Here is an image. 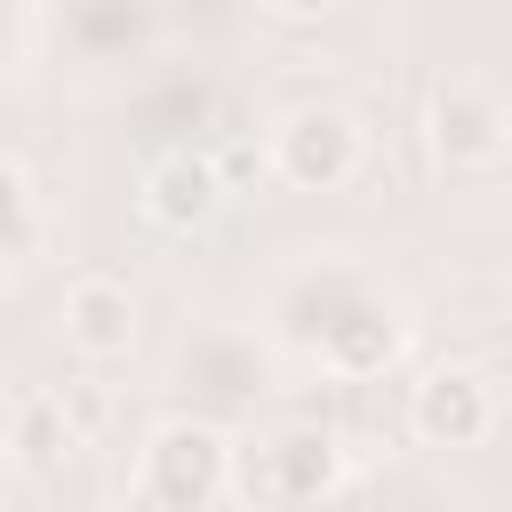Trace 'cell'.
Masks as SVG:
<instances>
[{"label":"cell","mask_w":512,"mask_h":512,"mask_svg":"<svg viewBox=\"0 0 512 512\" xmlns=\"http://www.w3.org/2000/svg\"><path fill=\"white\" fill-rule=\"evenodd\" d=\"M264 344L288 352L296 368H320L328 384H376L384 368L408 360L416 312L384 288L376 264L344 248H304L264 304Z\"/></svg>","instance_id":"6da1fadb"},{"label":"cell","mask_w":512,"mask_h":512,"mask_svg":"<svg viewBox=\"0 0 512 512\" xmlns=\"http://www.w3.org/2000/svg\"><path fill=\"white\" fill-rule=\"evenodd\" d=\"M344 488H360V456L336 424H272L264 440H232V504H320Z\"/></svg>","instance_id":"7a4b0ae2"},{"label":"cell","mask_w":512,"mask_h":512,"mask_svg":"<svg viewBox=\"0 0 512 512\" xmlns=\"http://www.w3.org/2000/svg\"><path fill=\"white\" fill-rule=\"evenodd\" d=\"M128 504H152V512L232 504V432L216 416H160L136 448Z\"/></svg>","instance_id":"3957f363"},{"label":"cell","mask_w":512,"mask_h":512,"mask_svg":"<svg viewBox=\"0 0 512 512\" xmlns=\"http://www.w3.org/2000/svg\"><path fill=\"white\" fill-rule=\"evenodd\" d=\"M368 168V128L352 104L336 96H304L288 112H272L264 128V176L288 192H344Z\"/></svg>","instance_id":"277c9868"},{"label":"cell","mask_w":512,"mask_h":512,"mask_svg":"<svg viewBox=\"0 0 512 512\" xmlns=\"http://www.w3.org/2000/svg\"><path fill=\"white\" fill-rule=\"evenodd\" d=\"M424 144L448 176H496L504 152H512V104L496 80L480 72H448L432 96H424Z\"/></svg>","instance_id":"5b68a950"},{"label":"cell","mask_w":512,"mask_h":512,"mask_svg":"<svg viewBox=\"0 0 512 512\" xmlns=\"http://www.w3.org/2000/svg\"><path fill=\"white\" fill-rule=\"evenodd\" d=\"M496 416H504L496 376L472 368V360H440V368H424L408 384V440L416 448H448V456L456 448H488Z\"/></svg>","instance_id":"8992f818"},{"label":"cell","mask_w":512,"mask_h":512,"mask_svg":"<svg viewBox=\"0 0 512 512\" xmlns=\"http://www.w3.org/2000/svg\"><path fill=\"white\" fill-rule=\"evenodd\" d=\"M48 24L80 72H136L160 56V8L152 0H56Z\"/></svg>","instance_id":"52a82bcc"},{"label":"cell","mask_w":512,"mask_h":512,"mask_svg":"<svg viewBox=\"0 0 512 512\" xmlns=\"http://www.w3.org/2000/svg\"><path fill=\"white\" fill-rule=\"evenodd\" d=\"M224 176H216V160H208V144H160L152 160H144V176H136V208H144V224H160V232H208L216 216H224Z\"/></svg>","instance_id":"ba28073f"},{"label":"cell","mask_w":512,"mask_h":512,"mask_svg":"<svg viewBox=\"0 0 512 512\" xmlns=\"http://www.w3.org/2000/svg\"><path fill=\"white\" fill-rule=\"evenodd\" d=\"M56 328H64V352H72V360L112 368V360L136 352V288L112 280V272H80V280H64Z\"/></svg>","instance_id":"9c48e42d"},{"label":"cell","mask_w":512,"mask_h":512,"mask_svg":"<svg viewBox=\"0 0 512 512\" xmlns=\"http://www.w3.org/2000/svg\"><path fill=\"white\" fill-rule=\"evenodd\" d=\"M80 448H88V440H80V424L64 416L56 392H24V400H8V416H0V456H8L24 480L64 472Z\"/></svg>","instance_id":"30bf717a"},{"label":"cell","mask_w":512,"mask_h":512,"mask_svg":"<svg viewBox=\"0 0 512 512\" xmlns=\"http://www.w3.org/2000/svg\"><path fill=\"white\" fill-rule=\"evenodd\" d=\"M32 248H40V192H32L24 160L0 152V272H8L16 256H32Z\"/></svg>","instance_id":"8fae6325"},{"label":"cell","mask_w":512,"mask_h":512,"mask_svg":"<svg viewBox=\"0 0 512 512\" xmlns=\"http://www.w3.org/2000/svg\"><path fill=\"white\" fill-rule=\"evenodd\" d=\"M56 400H64V416L80 424V440H96V432H104V416H112V392H96V384H64Z\"/></svg>","instance_id":"7c38bea8"},{"label":"cell","mask_w":512,"mask_h":512,"mask_svg":"<svg viewBox=\"0 0 512 512\" xmlns=\"http://www.w3.org/2000/svg\"><path fill=\"white\" fill-rule=\"evenodd\" d=\"M32 40V0H0V64H16Z\"/></svg>","instance_id":"4fadbf2b"},{"label":"cell","mask_w":512,"mask_h":512,"mask_svg":"<svg viewBox=\"0 0 512 512\" xmlns=\"http://www.w3.org/2000/svg\"><path fill=\"white\" fill-rule=\"evenodd\" d=\"M264 8H272L280 24H320V16L336 8V0H264Z\"/></svg>","instance_id":"5bb4252c"}]
</instances>
